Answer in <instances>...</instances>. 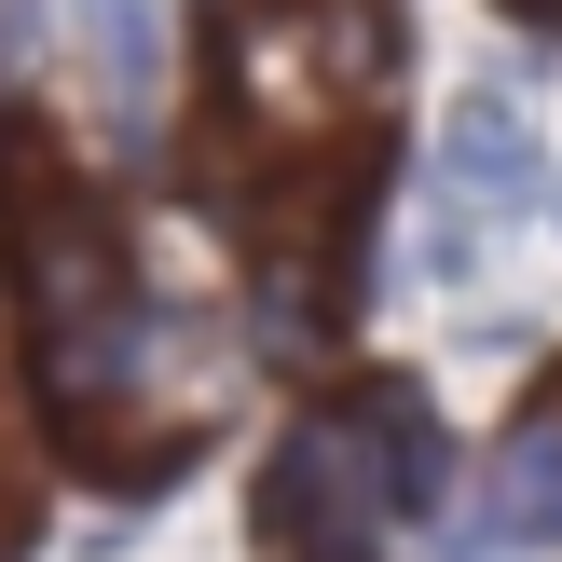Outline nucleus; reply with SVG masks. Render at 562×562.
I'll use <instances>...</instances> for the list:
<instances>
[{"mask_svg": "<svg viewBox=\"0 0 562 562\" xmlns=\"http://www.w3.org/2000/svg\"><path fill=\"white\" fill-rule=\"evenodd\" d=\"M521 536H562V412H536V426L494 453V494H481V521H467V562L521 549Z\"/></svg>", "mask_w": 562, "mask_h": 562, "instance_id": "20e7f679", "label": "nucleus"}, {"mask_svg": "<svg viewBox=\"0 0 562 562\" xmlns=\"http://www.w3.org/2000/svg\"><path fill=\"white\" fill-rule=\"evenodd\" d=\"M344 439H357V481H371L384 521H412V508L453 494V439H439V412L412 398V384H357V398H344Z\"/></svg>", "mask_w": 562, "mask_h": 562, "instance_id": "f03ea898", "label": "nucleus"}, {"mask_svg": "<svg viewBox=\"0 0 562 562\" xmlns=\"http://www.w3.org/2000/svg\"><path fill=\"white\" fill-rule=\"evenodd\" d=\"M14 289L42 329V384L69 426H110L137 384V274L82 192H14Z\"/></svg>", "mask_w": 562, "mask_h": 562, "instance_id": "f257e3e1", "label": "nucleus"}, {"mask_svg": "<svg viewBox=\"0 0 562 562\" xmlns=\"http://www.w3.org/2000/svg\"><path fill=\"white\" fill-rule=\"evenodd\" d=\"M439 179H453V206H467V220H521V206L549 192V151H536V124H521V110L481 82V97L439 124Z\"/></svg>", "mask_w": 562, "mask_h": 562, "instance_id": "7ed1b4c3", "label": "nucleus"}, {"mask_svg": "<svg viewBox=\"0 0 562 562\" xmlns=\"http://www.w3.org/2000/svg\"><path fill=\"white\" fill-rule=\"evenodd\" d=\"M426 274H439V289H453V274H481V220H467V206L426 220Z\"/></svg>", "mask_w": 562, "mask_h": 562, "instance_id": "39448f33", "label": "nucleus"}]
</instances>
